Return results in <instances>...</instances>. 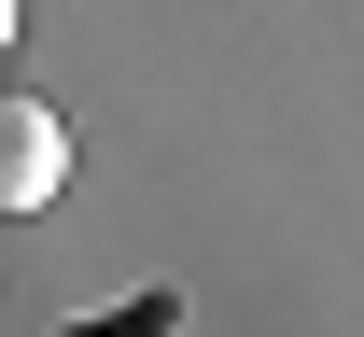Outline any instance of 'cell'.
<instances>
[{
	"label": "cell",
	"instance_id": "obj_1",
	"mask_svg": "<svg viewBox=\"0 0 364 337\" xmlns=\"http://www.w3.org/2000/svg\"><path fill=\"white\" fill-rule=\"evenodd\" d=\"M56 183H70V127H56L43 98L0 85V211H43Z\"/></svg>",
	"mask_w": 364,
	"mask_h": 337
},
{
	"label": "cell",
	"instance_id": "obj_3",
	"mask_svg": "<svg viewBox=\"0 0 364 337\" xmlns=\"http://www.w3.org/2000/svg\"><path fill=\"white\" fill-rule=\"evenodd\" d=\"M14 14H28V0H0V56H14Z\"/></svg>",
	"mask_w": 364,
	"mask_h": 337
},
{
	"label": "cell",
	"instance_id": "obj_2",
	"mask_svg": "<svg viewBox=\"0 0 364 337\" xmlns=\"http://www.w3.org/2000/svg\"><path fill=\"white\" fill-rule=\"evenodd\" d=\"M168 323H182V295H127L112 323H70V337H168Z\"/></svg>",
	"mask_w": 364,
	"mask_h": 337
}]
</instances>
